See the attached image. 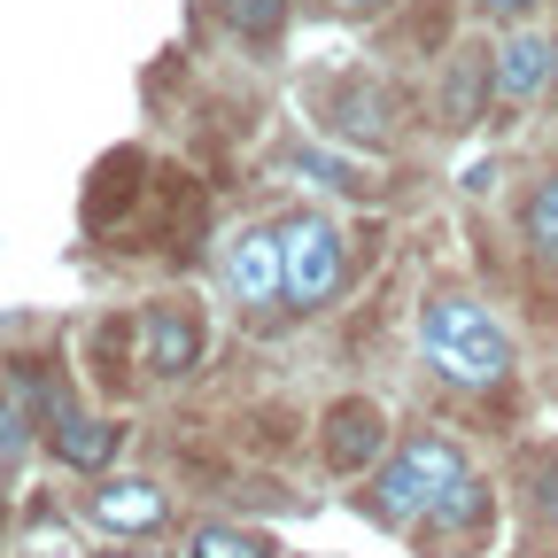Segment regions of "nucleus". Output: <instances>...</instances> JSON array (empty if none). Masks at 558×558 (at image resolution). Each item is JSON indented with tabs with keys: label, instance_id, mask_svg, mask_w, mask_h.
<instances>
[{
	"label": "nucleus",
	"instance_id": "f257e3e1",
	"mask_svg": "<svg viewBox=\"0 0 558 558\" xmlns=\"http://www.w3.org/2000/svg\"><path fill=\"white\" fill-rule=\"evenodd\" d=\"M418 349H427V365L450 388H497L512 373V333L473 295H427V311H418Z\"/></svg>",
	"mask_w": 558,
	"mask_h": 558
},
{
	"label": "nucleus",
	"instance_id": "f03ea898",
	"mask_svg": "<svg viewBox=\"0 0 558 558\" xmlns=\"http://www.w3.org/2000/svg\"><path fill=\"white\" fill-rule=\"evenodd\" d=\"M458 481H465V458H458L450 435H411V442L380 465V481H373V512L403 527V520H418V512H435Z\"/></svg>",
	"mask_w": 558,
	"mask_h": 558
},
{
	"label": "nucleus",
	"instance_id": "7ed1b4c3",
	"mask_svg": "<svg viewBox=\"0 0 558 558\" xmlns=\"http://www.w3.org/2000/svg\"><path fill=\"white\" fill-rule=\"evenodd\" d=\"M279 248H288V311H326L349 279V256H341V233L326 218H288L279 226Z\"/></svg>",
	"mask_w": 558,
	"mask_h": 558
},
{
	"label": "nucleus",
	"instance_id": "20e7f679",
	"mask_svg": "<svg viewBox=\"0 0 558 558\" xmlns=\"http://www.w3.org/2000/svg\"><path fill=\"white\" fill-rule=\"evenodd\" d=\"M226 288H233L241 311L288 303V248H279V233H241L226 248Z\"/></svg>",
	"mask_w": 558,
	"mask_h": 558
},
{
	"label": "nucleus",
	"instance_id": "39448f33",
	"mask_svg": "<svg viewBox=\"0 0 558 558\" xmlns=\"http://www.w3.org/2000/svg\"><path fill=\"white\" fill-rule=\"evenodd\" d=\"M86 512H94L101 535H156L171 520V497H163L156 481H101Z\"/></svg>",
	"mask_w": 558,
	"mask_h": 558
},
{
	"label": "nucleus",
	"instance_id": "423d86ee",
	"mask_svg": "<svg viewBox=\"0 0 558 558\" xmlns=\"http://www.w3.org/2000/svg\"><path fill=\"white\" fill-rule=\"evenodd\" d=\"M140 333H148V373L156 380H179L202 357V311L194 303H156L148 318H140Z\"/></svg>",
	"mask_w": 558,
	"mask_h": 558
},
{
	"label": "nucleus",
	"instance_id": "0eeeda50",
	"mask_svg": "<svg viewBox=\"0 0 558 558\" xmlns=\"http://www.w3.org/2000/svg\"><path fill=\"white\" fill-rule=\"evenodd\" d=\"M326 465L333 473H365L373 458H380V442H388V418L373 411V403H357V396H349V403H333V418H326Z\"/></svg>",
	"mask_w": 558,
	"mask_h": 558
},
{
	"label": "nucleus",
	"instance_id": "6e6552de",
	"mask_svg": "<svg viewBox=\"0 0 558 558\" xmlns=\"http://www.w3.org/2000/svg\"><path fill=\"white\" fill-rule=\"evenodd\" d=\"M39 427H47V450H54L62 465H78V473H101V465L117 458V427H109V418H86V411L54 403Z\"/></svg>",
	"mask_w": 558,
	"mask_h": 558
},
{
	"label": "nucleus",
	"instance_id": "1a4fd4ad",
	"mask_svg": "<svg viewBox=\"0 0 558 558\" xmlns=\"http://www.w3.org/2000/svg\"><path fill=\"white\" fill-rule=\"evenodd\" d=\"M488 70H497V94H505V101H535V94L558 78V47H550L543 32H512Z\"/></svg>",
	"mask_w": 558,
	"mask_h": 558
},
{
	"label": "nucleus",
	"instance_id": "9d476101",
	"mask_svg": "<svg viewBox=\"0 0 558 558\" xmlns=\"http://www.w3.org/2000/svg\"><path fill=\"white\" fill-rule=\"evenodd\" d=\"M481 520H488V488L465 473V481L450 488V497L427 512V535H465V527H481Z\"/></svg>",
	"mask_w": 558,
	"mask_h": 558
},
{
	"label": "nucleus",
	"instance_id": "9b49d317",
	"mask_svg": "<svg viewBox=\"0 0 558 558\" xmlns=\"http://www.w3.org/2000/svg\"><path fill=\"white\" fill-rule=\"evenodd\" d=\"M527 248L558 264V171L535 179V194H527Z\"/></svg>",
	"mask_w": 558,
	"mask_h": 558
},
{
	"label": "nucleus",
	"instance_id": "f8f14e48",
	"mask_svg": "<svg viewBox=\"0 0 558 558\" xmlns=\"http://www.w3.org/2000/svg\"><path fill=\"white\" fill-rule=\"evenodd\" d=\"M527 505H535V512H543V520H558V458H550V465H535V473H527Z\"/></svg>",
	"mask_w": 558,
	"mask_h": 558
},
{
	"label": "nucleus",
	"instance_id": "ddd939ff",
	"mask_svg": "<svg viewBox=\"0 0 558 558\" xmlns=\"http://www.w3.org/2000/svg\"><path fill=\"white\" fill-rule=\"evenodd\" d=\"M380 117H388V101H380V94H349L333 124H341V132H357V124H380Z\"/></svg>",
	"mask_w": 558,
	"mask_h": 558
},
{
	"label": "nucleus",
	"instance_id": "4468645a",
	"mask_svg": "<svg viewBox=\"0 0 558 558\" xmlns=\"http://www.w3.org/2000/svg\"><path fill=\"white\" fill-rule=\"evenodd\" d=\"M194 550H264V535H241V527H202Z\"/></svg>",
	"mask_w": 558,
	"mask_h": 558
},
{
	"label": "nucleus",
	"instance_id": "2eb2a0df",
	"mask_svg": "<svg viewBox=\"0 0 558 558\" xmlns=\"http://www.w3.org/2000/svg\"><path fill=\"white\" fill-rule=\"evenodd\" d=\"M279 9H288V0H233V24H248V32H271V24H279Z\"/></svg>",
	"mask_w": 558,
	"mask_h": 558
},
{
	"label": "nucleus",
	"instance_id": "dca6fc26",
	"mask_svg": "<svg viewBox=\"0 0 558 558\" xmlns=\"http://www.w3.org/2000/svg\"><path fill=\"white\" fill-rule=\"evenodd\" d=\"M16 442H24V418H16V411H9V403H0V458H9V450H16Z\"/></svg>",
	"mask_w": 558,
	"mask_h": 558
},
{
	"label": "nucleus",
	"instance_id": "f3484780",
	"mask_svg": "<svg viewBox=\"0 0 558 558\" xmlns=\"http://www.w3.org/2000/svg\"><path fill=\"white\" fill-rule=\"evenodd\" d=\"M481 9H488V16H527L535 0H481Z\"/></svg>",
	"mask_w": 558,
	"mask_h": 558
},
{
	"label": "nucleus",
	"instance_id": "a211bd4d",
	"mask_svg": "<svg viewBox=\"0 0 558 558\" xmlns=\"http://www.w3.org/2000/svg\"><path fill=\"white\" fill-rule=\"evenodd\" d=\"M341 9H380V0H341Z\"/></svg>",
	"mask_w": 558,
	"mask_h": 558
}]
</instances>
